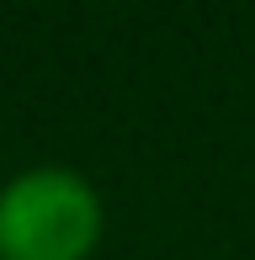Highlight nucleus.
I'll list each match as a JSON object with an SVG mask.
<instances>
[{"label":"nucleus","mask_w":255,"mask_h":260,"mask_svg":"<svg viewBox=\"0 0 255 260\" xmlns=\"http://www.w3.org/2000/svg\"><path fill=\"white\" fill-rule=\"evenodd\" d=\"M107 202L75 165H27L0 181V260H90Z\"/></svg>","instance_id":"f257e3e1"}]
</instances>
